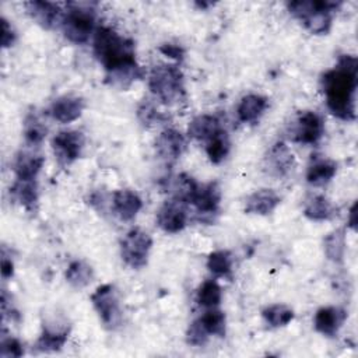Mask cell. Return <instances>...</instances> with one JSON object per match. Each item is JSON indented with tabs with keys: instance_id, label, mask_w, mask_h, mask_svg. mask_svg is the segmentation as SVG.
Here are the masks:
<instances>
[{
	"instance_id": "cell-1",
	"label": "cell",
	"mask_w": 358,
	"mask_h": 358,
	"mask_svg": "<svg viewBox=\"0 0 358 358\" xmlns=\"http://www.w3.org/2000/svg\"><path fill=\"white\" fill-rule=\"evenodd\" d=\"M94 55L106 71V83L120 90L144 77L136 62V48L130 38L110 27H98L94 34Z\"/></svg>"
},
{
	"instance_id": "cell-2",
	"label": "cell",
	"mask_w": 358,
	"mask_h": 358,
	"mask_svg": "<svg viewBox=\"0 0 358 358\" xmlns=\"http://www.w3.org/2000/svg\"><path fill=\"white\" fill-rule=\"evenodd\" d=\"M358 85V60L341 55L337 64L322 74L320 87L329 110L341 120H355V91Z\"/></svg>"
},
{
	"instance_id": "cell-3",
	"label": "cell",
	"mask_w": 358,
	"mask_h": 358,
	"mask_svg": "<svg viewBox=\"0 0 358 358\" xmlns=\"http://www.w3.org/2000/svg\"><path fill=\"white\" fill-rule=\"evenodd\" d=\"M148 88L157 99L168 106L180 102L186 95L183 73L176 64L169 63H161L151 69Z\"/></svg>"
},
{
	"instance_id": "cell-4",
	"label": "cell",
	"mask_w": 358,
	"mask_h": 358,
	"mask_svg": "<svg viewBox=\"0 0 358 358\" xmlns=\"http://www.w3.org/2000/svg\"><path fill=\"white\" fill-rule=\"evenodd\" d=\"M340 4L324 0H296L287 3V8L295 18L302 21L310 34L326 35L331 29V14Z\"/></svg>"
},
{
	"instance_id": "cell-5",
	"label": "cell",
	"mask_w": 358,
	"mask_h": 358,
	"mask_svg": "<svg viewBox=\"0 0 358 358\" xmlns=\"http://www.w3.org/2000/svg\"><path fill=\"white\" fill-rule=\"evenodd\" d=\"M95 3H67V10L62 20V29L70 42L83 45L95 34Z\"/></svg>"
},
{
	"instance_id": "cell-6",
	"label": "cell",
	"mask_w": 358,
	"mask_h": 358,
	"mask_svg": "<svg viewBox=\"0 0 358 358\" xmlns=\"http://www.w3.org/2000/svg\"><path fill=\"white\" fill-rule=\"evenodd\" d=\"M90 299L105 329L115 330L122 324L123 313L120 308L119 294L113 284L99 285L91 294Z\"/></svg>"
},
{
	"instance_id": "cell-7",
	"label": "cell",
	"mask_w": 358,
	"mask_h": 358,
	"mask_svg": "<svg viewBox=\"0 0 358 358\" xmlns=\"http://www.w3.org/2000/svg\"><path fill=\"white\" fill-rule=\"evenodd\" d=\"M152 238L141 228H131L120 241V257L131 268L140 270L147 266Z\"/></svg>"
},
{
	"instance_id": "cell-8",
	"label": "cell",
	"mask_w": 358,
	"mask_h": 358,
	"mask_svg": "<svg viewBox=\"0 0 358 358\" xmlns=\"http://www.w3.org/2000/svg\"><path fill=\"white\" fill-rule=\"evenodd\" d=\"M324 134V123L313 110H301L288 124L287 137L301 144H316Z\"/></svg>"
},
{
	"instance_id": "cell-9",
	"label": "cell",
	"mask_w": 358,
	"mask_h": 358,
	"mask_svg": "<svg viewBox=\"0 0 358 358\" xmlns=\"http://www.w3.org/2000/svg\"><path fill=\"white\" fill-rule=\"evenodd\" d=\"M71 326L62 315H53L42 323V333L36 340L35 347L42 352L60 351L67 343Z\"/></svg>"
},
{
	"instance_id": "cell-10",
	"label": "cell",
	"mask_w": 358,
	"mask_h": 358,
	"mask_svg": "<svg viewBox=\"0 0 358 358\" xmlns=\"http://www.w3.org/2000/svg\"><path fill=\"white\" fill-rule=\"evenodd\" d=\"M85 144L84 134L78 130H62L52 138V148L62 166L73 164L81 157Z\"/></svg>"
},
{
	"instance_id": "cell-11",
	"label": "cell",
	"mask_w": 358,
	"mask_h": 358,
	"mask_svg": "<svg viewBox=\"0 0 358 358\" xmlns=\"http://www.w3.org/2000/svg\"><path fill=\"white\" fill-rule=\"evenodd\" d=\"M187 224L186 204L178 200H166L157 211V225L166 234H176Z\"/></svg>"
},
{
	"instance_id": "cell-12",
	"label": "cell",
	"mask_w": 358,
	"mask_h": 358,
	"mask_svg": "<svg viewBox=\"0 0 358 358\" xmlns=\"http://www.w3.org/2000/svg\"><path fill=\"white\" fill-rule=\"evenodd\" d=\"M295 165V157L284 141H275L264 157V169L268 175L285 176Z\"/></svg>"
},
{
	"instance_id": "cell-13",
	"label": "cell",
	"mask_w": 358,
	"mask_h": 358,
	"mask_svg": "<svg viewBox=\"0 0 358 358\" xmlns=\"http://www.w3.org/2000/svg\"><path fill=\"white\" fill-rule=\"evenodd\" d=\"M24 7L29 17L43 29H53L57 24L62 25L64 11L60 10L59 4L43 0H31L24 3Z\"/></svg>"
},
{
	"instance_id": "cell-14",
	"label": "cell",
	"mask_w": 358,
	"mask_h": 358,
	"mask_svg": "<svg viewBox=\"0 0 358 358\" xmlns=\"http://www.w3.org/2000/svg\"><path fill=\"white\" fill-rule=\"evenodd\" d=\"M186 140L176 129H165L155 138V151L166 162H175L185 151Z\"/></svg>"
},
{
	"instance_id": "cell-15",
	"label": "cell",
	"mask_w": 358,
	"mask_h": 358,
	"mask_svg": "<svg viewBox=\"0 0 358 358\" xmlns=\"http://www.w3.org/2000/svg\"><path fill=\"white\" fill-rule=\"evenodd\" d=\"M347 319V312L340 306L319 308L313 317L315 330L326 337H334L343 327Z\"/></svg>"
},
{
	"instance_id": "cell-16",
	"label": "cell",
	"mask_w": 358,
	"mask_h": 358,
	"mask_svg": "<svg viewBox=\"0 0 358 358\" xmlns=\"http://www.w3.org/2000/svg\"><path fill=\"white\" fill-rule=\"evenodd\" d=\"M112 208L113 213L122 221H131L136 218L143 207V200L137 192L131 189H117L112 193Z\"/></svg>"
},
{
	"instance_id": "cell-17",
	"label": "cell",
	"mask_w": 358,
	"mask_h": 358,
	"mask_svg": "<svg viewBox=\"0 0 358 358\" xmlns=\"http://www.w3.org/2000/svg\"><path fill=\"white\" fill-rule=\"evenodd\" d=\"M85 108V101L77 95H62L56 98L49 109L50 116L60 123L77 120Z\"/></svg>"
},
{
	"instance_id": "cell-18",
	"label": "cell",
	"mask_w": 358,
	"mask_h": 358,
	"mask_svg": "<svg viewBox=\"0 0 358 358\" xmlns=\"http://www.w3.org/2000/svg\"><path fill=\"white\" fill-rule=\"evenodd\" d=\"M221 203V187L218 182L200 183L196 196L192 200V206L200 215H210L218 213Z\"/></svg>"
},
{
	"instance_id": "cell-19",
	"label": "cell",
	"mask_w": 358,
	"mask_h": 358,
	"mask_svg": "<svg viewBox=\"0 0 358 358\" xmlns=\"http://www.w3.org/2000/svg\"><path fill=\"white\" fill-rule=\"evenodd\" d=\"M281 203V197L275 190L263 187L250 193L245 200V213L256 214V215H268L271 214L278 204Z\"/></svg>"
},
{
	"instance_id": "cell-20",
	"label": "cell",
	"mask_w": 358,
	"mask_h": 358,
	"mask_svg": "<svg viewBox=\"0 0 358 358\" xmlns=\"http://www.w3.org/2000/svg\"><path fill=\"white\" fill-rule=\"evenodd\" d=\"M45 164V157L35 151L21 150L15 154L13 161V172L15 179H36Z\"/></svg>"
},
{
	"instance_id": "cell-21",
	"label": "cell",
	"mask_w": 358,
	"mask_h": 358,
	"mask_svg": "<svg viewBox=\"0 0 358 358\" xmlns=\"http://www.w3.org/2000/svg\"><path fill=\"white\" fill-rule=\"evenodd\" d=\"M221 130H224V127L218 116L203 113V115H197L190 120L187 126V136L196 141L207 143Z\"/></svg>"
},
{
	"instance_id": "cell-22",
	"label": "cell",
	"mask_w": 358,
	"mask_h": 358,
	"mask_svg": "<svg viewBox=\"0 0 358 358\" xmlns=\"http://www.w3.org/2000/svg\"><path fill=\"white\" fill-rule=\"evenodd\" d=\"M14 201H17L28 213H35L38 208L39 192L36 179H15L10 187Z\"/></svg>"
},
{
	"instance_id": "cell-23",
	"label": "cell",
	"mask_w": 358,
	"mask_h": 358,
	"mask_svg": "<svg viewBox=\"0 0 358 358\" xmlns=\"http://www.w3.org/2000/svg\"><path fill=\"white\" fill-rule=\"evenodd\" d=\"M268 106V99L260 94H248L236 106V116L242 123L257 122Z\"/></svg>"
},
{
	"instance_id": "cell-24",
	"label": "cell",
	"mask_w": 358,
	"mask_h": 358,
	"mask_svg": "<svg viewBox=\"0 0 358 358\" xmlns=\"http://www.w3.org/2000/svg\"><path fill=\"white\" fill-rule=\"evenodd\" d=\"M199 186L200 183L193 176H190L186 172H182L171 178V180L168 182V192L171 193L173 200L190 204L199 190Z\"/></svg>"
},
{
	"instance_id": "cell-25",
	"label": "cell",
	"mask_w": 358,
	"mask_h": 358,
	"mask_svg": "<svg viewBox=\"0 0 358 358\" xmlns=\"http://www.w3.org/2000/svg\"><path fill=\"white\" fill-rule=\"evenodd\" d=\"M337 172V164L329 158H315L306 169V182L312 186H323L329 183Z\"/></svg>"
},
{
	"instance_id": "cell-26",
	"label": "cell",
	"mask_w": 358,
	"mask_h": 358,
	"mask_svg": "<svg viewBox=\"0 0 358 358\" xmlns=\"http://www.w3.org/2000/svg\"><path fill=\"white\" fill-rule=\"evenodd\" d=\"M345 248H347V239H345L344 228L333 229L323 238L324 255L333 263H337V264L343 263L344 255H345Z\"/></svg>"
},
{
	"instance_id": "cell-27",
	"label": "cell",
	"mask_w": 358,
	"mask_h": 358,
	"mask_svg": "<svg viewBox=\"0 0 358 358\" xmlns=\"http://www.w3.org/2000/svg\"><path fill=\"white\" fill-rule=\"evenodd\" d=\"M66 281L77 289L85 288L87 285H90L94 280V268L84 260H73L70 262V264L66 268L64 273Z\"/></svg>"
},
{
	"instance_id": "cell-28",
	"label": "cell",
	"mask_w": 358,
	"mask_h": 358,
	"mask_svg": "<svg viewBox=\"0 0 358 358\" xmlns=\"http://www.w3.org/2000/svg\"><path fill=\"white\" fill-rule=\"evenodd\" d=\"M336 210L323 194L310 196L303 207V215L310 221H326L333 218Z\"/></svg>"
},
{
	"instance_id": "cell-29",
	"label": "cell",
	"mask_w": 358,
	"mask_h": 358,
	"mask_svg": "<svg viewBox=\"0 0 358 358\" xmlns=\"http://www.w3.org/2000/svg\"><path fill=\"white\" fill-rule=\"evenodd\" d=\"M22 134L25 143L29 147H38L48 134V126L35 113L31 112L24 119Z\"/></svg>"
},
{
	"instance_id": "cell-30",
	"label": "cell",
	"mask_w": 358,
	"mask_h": 358,
	"mask_svg": "<svg viewBox=\"0 0 358 358\" xmlns=\"http://www.w3.org/2000/svg\"><path fill=\"white\" fill-rule=\"evenodd\" d=\"M199 322L208 333V336H217L224 338L227 334V317L225 313L217 308H210L200 317Z\"/></svg>"
},
{
	"instance_id": "cell-31",
	"label": "cell",
	"mask_w": 358,
	"mask_h": 358,
	"mask_svg": "<svg viewBox=\"0 0 358 358\" xmlns=\"http://www.w3.org/2000/svg\"><path fill=\"white\" fill-rule=\"evenodd\" d=\"M229 150H231V141L225 130H221L206 143V154L210 162L215 165L221 164L227 158Z\"/></svg>"
},
{
	"instance_id": "cell-32",
	"label": "cell",
	"mask_w": 358,
	"mask_h": 358,
	"mask_svg": "<svg viewBox=\"0 0 358 358\" xmlns=\"http://www.w3.org/2000/svg\"><path fill=\"white\" fill-rule=\"evenodd\" d=\"M232 263L234 257L229 250L221 249L211 252L207 257L206 266L208 271L217 277H229L232 273Z\"/></svg>"
},
{
	"instance_id": "cell-33",
	"label": "cell",
	"mask_w": 358,
	"mask_h": 358,
	"mask_svg": "<svg viewBox=\"0 0 358 358\" xmlns=\"http://www.w3.org/2000/svg\"><path fill=\"white\" fill-rule=\"evenodd\" d=\"M222 291L215 280H206L196 292V302L203 308H217L221 303Z\"/></svg>"
},
{
	"instance_id": "cell-34",
	"label": "cell",
	"mask_w": 358,
	"mask_h": 358,
	"mask_svg": "<svg viewBox=\"0 0 358 358\" xmlns=\"http://www.w3.org/2000/svg\"><path fill=\"white\" fill-rule=\"evenodd\" d=\"M264 322L274 329L287 326L294 319V310L284 303H273L262 310Z\"/></svg>"
},
{
	"instance_id": "cell-35",
	"label": "cell",
	"mask_w": 358,
	"mask_h": 358,
	"mask_svg": "<svg viewBox=\"0 0 358 358\" xmlns=\"http://www.w3.org/2000/svg\"><path fill=\"white\" fill-rule=\"evenodd\" d=\"M208 333L204 330V327L201 326V323L199 322V319L193 320L186 331V343L194 347H201L207 343L208 340Z\"/></svg>"
},
{
	"instance_id": "cell-36",
	"label": "cell",
	"mask_w": 358,
	"mask_h": 358,
	"mask_svg": "<svg viewBox=\"0 0 358 358\" xmlns=\"http://www.w3.org/2000/svg\"><path fill=\"white\" fill-rule=\"evenodd\" d=\"M24 355V345L15 337H3L0 343L1 358H20Z\"/></svg>"
},
{
	"instance_id": "cell-37",
	"label": "cell",
	"mask_w": 358,
	"mask_h": 358,
	"mask_svg": "<svg viewBox=\"0 0 358 358\" xmlns=\"http://www.w3.org/2000/svg\"><path fill=\"white\" fill-rule=\"evenodd\" d=\"M137 116L144 126H150L162 120V115L155 109L151 102H144L137 109Z\"/></svg>"
},
{
	"instance_id": "cell-38",
	"label": "cell",
	"mask_w": 358,
	"mask_h": 358,
	"mask_svg": "<svg viewBox=\"0 0 358 358\" xmlns=\"http://www.w3.org/2000/svg\"><path fill=\"white\" fill-rule=\"evenodd\" d=\"M17 39V32L8 20L1 17V48H11Z\"/></svg>"
},
{
	"instance_id": "cell-39",
	"label": "cell",
	"mask_w": 358,
	"mask_h": 358,
	"mask_svg": "<svg viewBox=\"0 0 358 358\" xmlns=\"http://www.w3.org/2000/svg\"><path fill=\"white\" fill-rule=\"evenodd\" d=\"M159 52H162L165 56L171 57V59H175L178 62L183 60V56H185V50L182 46L179 45H173V43H164L159 46Z\"/></svg>"
},
{
	"instance_id": "cell-40",
	"label": "cell",
	"mask_w": 358,
	"mask_h": 358,
	"mask_svg": "<svg viewBox=\"0 0 358 358\" xmlns=\"http://www.w3.org/2000/svg\"><path fill=\"white\" fill-rule=\"evenodd\" d=\"M14 275V263L11 260V257L6 256V253L3 252V257H1V277L4 280H8Z\"/></svg>"
},
{
	"instance_id": "cell-41",
	"label": "cell",
	"mask_w": 358,
	"mask_h": 358,
	"mask_svg": "<svg viewBox=\"0 0 358 358\" xmlns=\"http://www.w3.org/2000/svg\"><path fill=\"white\" fill-rule=\"evenodd\" d=\"M348 225L351 228H355L357 225V203H354L350 208V217H348Z\"/></svg>"
}]
</instances>
